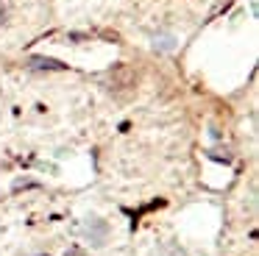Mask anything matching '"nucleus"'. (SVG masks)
Wrapping results in <instances>:
<instances>
[{
	"label": "nucleus",
	"instance_id": "obj_1",
	"mask_svg": "<svg viewBox=\"0 0 259 256\" xmlns=\"http://www.w3.org/2000/svg\"><path fill=\"white\" fill-rule=\"evenodd\" d=\"M28 67H31V70H51V72H56V70H67V67H64L62 61L48 59V56H31V59H28Z\"/></svg>",
	"mask_w": 259,
	"mask_h": 256
},
{
	"label": "nucleus",
	"instance_id": "obj_2",
	"mask_svg": "<svg viewBox=\"0 0 259 256\" xmlns=\"http://www.w3.org/2000/svg\"><path fill=\"white\" fill-rule=\"evenodd\" d=\"M9 11H12V6H9V0H0V25L9 20Z\"/></svg>",
	"mask_w": 259,
	"mask_h": 256
}]
</instances>
